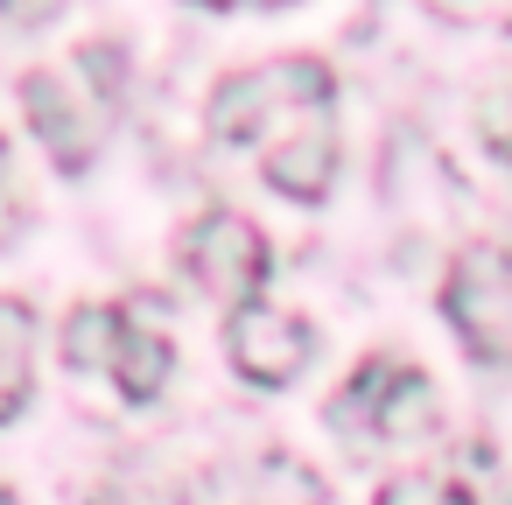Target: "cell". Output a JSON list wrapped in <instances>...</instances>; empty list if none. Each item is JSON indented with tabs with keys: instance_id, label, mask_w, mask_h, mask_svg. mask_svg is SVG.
<instances>
[{
	"instance_id": "cell-4",
	"label": "cell",
	"mask_w": 512,
	"mask_h": 505,
	"mask_svg": "<svg viewBox=\"0 0 512 505\" xmlns=\"http://www.w3.org/2000/svg\"><path fill=\"white\" fill-rule=\"evenodd\" d=\"M183 267H190V281H197L204 295L246 309V302H260V288H267V239H260V225L239 218V211H204V218L183 232Z\"/></svg>"
},
{
	"instance_id": "cell-8",
	"label": "cell",
	"mask_w": 512,
	"mask_h": 505,
	"mask_svg": "<svg viewBox=\"0 0 512 505\" xmlns=\"http://www.w3.org/2000/svg\"><path fill=\"white\" fill-rule=\"evenodd\" d=\"M36 386V309L0 295V421H15Z\"/></svg>"
},
{
	"instance_id": "cell-17",
	"label": "cell",
	"mask_w": 512,
	"mask_h": 505,
	"mask_svg": "<svg viewBox=\"0 0 512 505\" xmlns=\"http://www.w3.org/2000/svg\"><path fill=\"white\" fill-rule=\"evenodd\" d=\"M253 8H288V0H253Z\"/></svg>"
},
{
	"instance_id": "cell-7",
	"label": "cell",
	"mask_w": 512,
	"mask_h": 505,
	"mask_svg": "<svg viewBox=\"0 0 512 505\" xmlns=\"http://www.w3.org/2000/svg\"><path fill=\"white\" fill-rule=\"evenodd\" d=\"M22 106H29V127L43 134L50 162H57L64 176H85V169H92V155H99V120L64 92V78L29 71V78H22Z\"/></svg>"
},
{
	"instance_id": "cell-18",
	"label": "cell",
	"mask_w": 512,
	"mask_h": 505,
	"mask_svg": "<svg viewBox=\"0 0 512 505\" xmlns=\"http://www.w3.org/2000/svg\"><path fill=\"white\" fill-rule=\"evenodd\" d=\"M0 505H22V498H15V491H0Z\"/></svg>"
},
{
	"instance_id": "cell-15",
	"label": "cell",
	"mask_w": 512,
	"mask_h": 505,
	"mask_svg": "<svg viewBox=\"0 0 512 505\" xmlns=\"http://www.w3.org/2000/svg\"><path fill=\"white\" fill-rule=\"evenodd\" d=\"M15 218H22V204H15V183H8V148H0V239L15 232Z\"/></svg>"
},
{
	"instance_id": "cell-12",
	"label": "cell",
	"mask_w": 512,
	"mask_h": 505,
	"mask_svg": "<svg viewBox=\"0 0 512 505\" xmlns=\"http://www.w3.org/2000/svg\"><path fill=\"white\" fill-rule=\"evenodd\" d=\"M372 505H477V498H470L463 484H449L442 470H421V463H414V470H393Z\"/></svg>"
},
{
	"instance_id": "cell-11",
	"label": "cell",
	"mask_w": 512,
	"mask_h": 505,
	"mask_svg": "<svg viewBox=\"0 0 512 505\" xmlns=\"http://www.w3.org/2000/svg\"><path fill=\"white\" fill-rule=\"evenodd\" d=\"M239 505H323V477L295 456H260L239 477Z\"/></svg>"
},
{
	"instance_id": "cell-5",
	"label": "cell",
	"mask_w": 512,
	"mask_h": 505,
	"mask_svg": "<svg viewBox=\"0 0 512 505\" xmlns=\"http://www.w3.org/2000/svg\"><path fill=\"white\" fill-rule=\"evenodd\" d=\"M225 351H232V372H239V379H253V386L274 393V386H288V379L309 365L316 330H309L302 316L274 309V302H246V309L225 316Z\"/></svg>"
},
{
	"instance_id": "cell-14",
	"label": "cell",
	"mask_w": 512,
	"mask_h": 505,
	"mask_svg": "<svg viewBox=\"0 0 512 505\" xmlns=\"http://www.w3.org/2000/svg\"><path fill=\"white\" fill-rule=\"evenodd\" d=\"M64 8V0H0V15H8V22H22V29H36V22H50Z\"/></svg>"
},
{
	"instance_id": "cell-9",
	"label": "cell",
	"mask_w": 512,
	"mask_h": 505,
	"mask_svg": "<svg viewBox=\"0 0 512 505\" xmlns=\"http://www.w3.org/2000/svg\"><path fill=\"white\" fill-rule=\"evenodd\" d=\"M169 365H176V351H169V337L162 330H134L127 323V337H120V351H113V386L141 407V400H155L162 393V379H169Z\"/></svg>"
},
{
	"instance_id": "cell-13",
	"label": "cell",
	"mask_w": 512,
	"mask_h": 505,
	"mask_svg": "<svg viewBox=\"0 0 512 505\" xmlns=\"http://www.w3.org/2000/svg\"><path fill=\"white\" fill-rule=\"evenodd\" d=\"M85 71H92V85L113 99L120 92V78H127V64H120V50L113 43H85Z\"/></svg>"
},
{
	"instance_id": "cell-10",
	"label": "cell",
	"mask_w": 512,
	"mask_h": 505,
	"mask_svg": "<svg viewBox=\"0 0 512 505\" xmlns=\"http://www.w3.org/2000/svg\"><path fill=\"white\" fill-rule=\"evenodd\" d=\"M120 337H127V309H113V302H85V309H71V323H64V365H78V372H106L113 351H120Z\"/></svg>"
},
{
	"instance_id": "cell-16",
	"label": "cell",
	"mask_w": 512,
	"mask_h": 505,
	"mask_svg": "<svg viewBox=\"0 0 512 505\" xmlns=\"http://www.w3.org/2000/svg\"><path fill=\"white\" fill-rule=\"evenodd\" d=\"M197 8H239V0H197Z\"/></svg>"
},
{
	"instance_id": "cell-2",
	"label": "cell",
	"mask_w": 512,
	"mask_h": 505,
	"mask_svg": "<svg viewBox=\"0 0 512 505\" xmlns=\"http://www.w3.org/2000/svg\"><path fill=\"white\" fill-rule=\"evenodd\" d=\"M442 316L456 323V344H463L477 365H512V246L470 239V246L449 260Z\"/></svg>"
},
{
	"instance_id": "cell-3",
	"label": "cell",
	"mask_w": 512,
	"mask_h": 505,
	"mask_svg": "<svg viewBox=\"0 0 512 505\" xmlns=\"http://www.w3.org/2000/svg\"><path fill=\"white\" fill-rule=\"evenodd\" d=\"M330 421L344 428H365L379 442H414V435H435L442 421V400H435V379L421 365H400L386 351H372L330 400Z\"/></svg>"
},
{
	"instance_id": "cell-19",
	"label": "cell",
	"mask_w": 512,
	"mask_h": 505,
	"mask_svg": "<svg viewBox=\"0 0 512 505\" xmlns=\"http://www.w3.org/2000/svg\"><path fill=\"white\" fill-rule=\"evenodd\" d=\"M505 155H512V141H505Z\"/></svg>"
},
{
	"instance_id": "cell-1",
	"label": "cell",
	"mask_w": 512,
	"mask_h": 505,
	"mask_svg": "<svg viewBox=\"0 0 512 505\" xmlns=\"http://www.w3.org/2000/svg\"><path fill=\"white\" fill-rule=\"evenodd\" d=\"M330 71L316 57H274V64H246L232 78H218L211 92V134L225 148H260L281 120L330 106Z\"/></svg>"
},
{
	"instance_id": "cell-6",
	"label": "cell",
	"mask_w": 512,
	"mask_h": 505,
	"mask_svg": "<svg viewBox=\"0 0 512 505\" xmlns=\"http://www.w3.org/2000/svg\"><path fill=\"white\" fill-rule=\"evenodd\" d=\"M260 169H267V183H274L281 197L323 204L330 183H337V120H330V106L281 120V127L260 141Z\"/></svg>"
}]
</instances>
